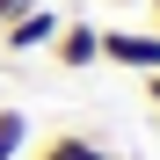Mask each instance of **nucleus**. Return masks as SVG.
<instances>
[{"label": "nucleus", "mask_w": 160, "mask_h": 160, "mask_svg": "<svg viewBox=\"0 0 160 160\" xmlns=\"http://www.w3.org/2000/svg\"><path fill=\"white\" fill-rule=\"evenodd\" d=\"M102 58L124 66V73H160V29L146 22V29H102Z\"/></svg>", "instance_id": "obj_1"}, {"label": "nucleus", "mask_w": 160, "mask_h": 160, "mask_svg": "<svg viewBox=\"0 0 160 160\" xmlns=\"http://www.w3.org/2000/svg\"><path fill=\"white\" fill-rule=\"evenodd\" d=\"M58 22H66V15H51L44 0H37L29 15L0 22V44H8V51H22V58H29V51H51V37H58Z\"/></svg>", "instance_id": "obj_2"}, {"label": "nucleus", "mask_w": 160, "mask_h": 160, "mask_svg": "<svg viewBox=\"0 0 160 160\" xmlns=\"http://www.w3.org/2000/svg\"><path fill=\"white\" fill-rule=\"evenodd\" d=\"M51 58H58L66 73L102 66V29H95V22H58V37H51Z\"/></svg>", "instance_id": "obj_3"}, {"label": "nucleus", "mask_w": 160, "mask_h": 160, "mask_svg": "<svg viewBox=\"0 0 160 160\" xmlns=\"http://www.w3.org/2000/svg\"><path fill=\"white\" fill-rule=\"evenodd\" d=\"M37 160H109L95 138H80V131H66V138H51V146H37Z\"/></svg>", "instance_id": "obj_4"}, {"label": "nucleus", "mask_w": 160, "mask_h": 160, "mask_svg": "<svg viewBox=\"0 0 160 160\" xmlns=\"http://www.w3.org/2000/svg\"><path fill=\"white\" fill-rule=\"evenodd\" d=\"M22 153H29V117L0 109V160H22Z\"/></svg>", "instance_id": "obj_5"}, {"label": "nucleus", "mask_w": 160, "mask_h": 160, "mask_svg": "<svg viewBox=\"0 0 160 160\" xmlns=\"http://www.w3.org/2000/svg\"><path fill=\"white\" fill-rule=\"evenodd\" d=\"M146 102H153V109H160V73H146Z\"/></svg>", "instance_id": "obj_6"}, {"label": "nucleus", "mask_w": 160, "mask_h": 160, "mask_svg": "<svg viewBox=\"0 0 160 160\" xmlns=\"http://www.w3.org/2000/svg\"><path fill=\"white\" fill-rule=\"evenodd\" d=\"M117 8H146V0H117Z\"/></svg>", "instance_id": "obj_7"}, {"label": "nucleus", "mask_w": 160, "mask_h": 160, "mask_svg": "<svg viewBox=\"0 0 160 160\" xmlns=\"http://www.w3.org/2000/svg\"><path fill=\"white\" fill-rule=\"evenodd\" d=\"M146 8H153V22H160V0H146Z\"/></svg>", "instance_id": "obj_8"}, {"label": "nucleus", "mask_w": 160, "mask_h": 160, "mask_svg": "<svg viewBox=\"0 0 160 160\" xmlns=\"http://www.w3.org/2000/svg\"><path fill=\"white\" fill-rule=\"evenodd\" d=\"M153 29H160V22H153Z\"/></svg>", "instance_id": "obj_9"}]
</instances>
